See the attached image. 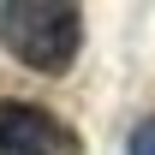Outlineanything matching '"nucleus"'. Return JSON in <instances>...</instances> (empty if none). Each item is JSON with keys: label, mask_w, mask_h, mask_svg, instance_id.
<instances>
[{"label": "nucleus", "mask_w": 155, "mask_h": 155, "mask_svg": "<svg viewBox=\"0 0 155 155\" xmlns=\"http://www.w3.org/2000/svg\"><path fill=\"white\" fill-rule=\"evenodd\" d=\"M0 42L18 66L60 78V72H72L78 48H84V12L72 0H6L0 6Z\"/></svg>", "instance_id": "f257e3e1"}, {"label": "nucleus", "mask_w": 155, "mask_h": 155, "mask_svg": "<svg viewBox=\"0 0 155 155\" xmlns=\"http://www.w3.org/2000/svg\"><path fill=\"white\" fill-rule=\"evenodd\" d=\"M0 155H84V143L60 114L0 96Z\"/></svg>", "instance_id": "f03ea898"}, {"label": "nucleus", "mask_w": 155, "mask_h": 155, "mask_svg": "<svg viewBox=\"0 0 155 155\" xmlns=\"http://www.w3.org/2000/svg\"><path fill=\"white\" fill-rule=\"evenodd\" d=\"M125 155H155V119L131 125V137H125Z\"/></svg>", "instance_id": "7ed1b4c3"}]
</instances>
